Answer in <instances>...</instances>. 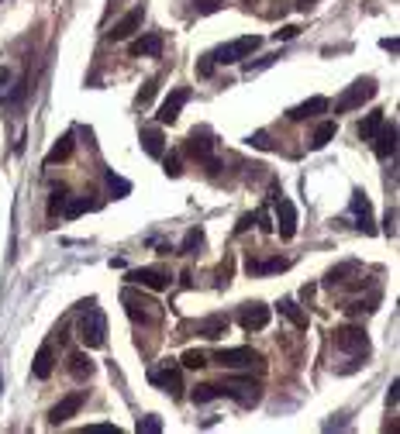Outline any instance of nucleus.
Masks as SVG:
<instances>
[{
  "label": "nucleus",
  "instance_id": "1",
  "mask_svg": "<svg viewBox=\"0 0 400 434\" xmlns=\"http://www.w3.org/2000/svg\"><path fill=\"white\" fill-rule=\"evenodd\" d=\"M80 341H83L87 348H104V341H107V317H104V310L97 307V300H87V304H83Z\"/></svg>",
  "mask_w": 400,
  "mask_h": 434
},
{
  "label": "nucleus",
  "instance_id": "2",
  "mask_svg": "<svg viewBox=\"0 0 400 434\" xmlns=\"http://www.w3.org/2000/svg\"><path fill=\"white\" fill-rule=\"evenodd\" d=\"M214 148H218V141H214V135H211L208 128H197V131L186 138V152H190L197 162H204L211 172H218V169H221V162H218Z\"/></svg>",
  "mask_w": 400,
  "mask_h": 434
},
{
  "label": "nucleus",
  "instance_id": "3",
  "mask_svg": "<svg viewBox=\"0 0 400 434\" xmlns=\"http://www.w3.org/2000/svg\"><path fill=\"white\" fill-rule=\"evenodd\" d=\"M259 45H263V38H259V35H242V38H235V42H225V45H221L218 52H211V56H214V62H218V66H232V62L249 59Z\"/></svg>",
  "mask_w": 400,
  "mask_h": 434
},
{
  "label": "nucleus",
  "instance_id": "4",
  "mask_svg": "<svg viewBox=\"0 0 400 434\" xmlns=\"http://www.w3.org/2000/svg\"><path fill=\"white\" fill-rule=\"evenodd\" d=\"M376 97V80H355L338 100H335V114H348V111H355V107H362L366 100H373Z\"/></svg>",
  "mask_w": 400,
  "mask_h": 434
},
{
  "label": "nucleus",
  "instance_id": "5",
  "mask_svg": "<svg viewBox=\"0 0 400 434\" xmlns=\"http://www.w3.org/2000/svg\"><path fill=\"white\" fill-rule=\"evenodd\" d=\"M221 396H232L238 407H256L263 400V386L252 382V379H228L221 386Z\"/></svg>",
  "mask_w": 400,
  "mask_h": 434
},
{
  "label": "nucleus",
  "instance_id": "6",
  "mask_svg": "<svg viewBox=\"0 0 400 434\" xmlns=\"http://www.w3.org/2000/svg\"><path fill=\"white\" fill-rule=\"evenodd\" d=\"M121 300H124V307H128V317H131V321L155 324V321L162 317L159 304H152V300H145V297H138V293H131V290H124V293H121Z\"/></svg>",
  "mask_w": 400,
  "mask_h": 434
},
{
  "label": "nucleus",
  "instance_id": "7",
  "mask_svg": "<svg viewBox=\"0 0 400 434\" xmlns=\"http://www.w3.org/2000/svg\"><path fill=\"white\" fill-rule=\"evenodd\" d=\"M335 345L345 352V355H366L369 352V338L362 331V324H345L335 331Z\"/></svg>",
  "mask_w": 400,
  "mask_h": 434
},
{
  "label": "nucleus",
  "instance_id": "8",
  "mask_svg": "<svg viewBox=\"0 0 400 434\" xmlns=\"http://www.w3.org/2000/svg\"><path fill=\"white\" fill-rule=\"evenodd\" d=\"M273 231H280L283 242H290L297 235V207H293V200L276 196V225H273Z\"/></svg>",
  "mask_w": 400,
  "mask_h": 434
},
{
  "label": "nucleus",
  "instance_id": "9",
  "mask_svg": "<svg viewBox=\"0 0 400 434\" xmlns=\"http://www.w3.org/2000/svg\"><path fill=\"white\" fill-rule=\"evenodd\" d=\"M148 382H155V386H162L166 393L179 396V389H183V382H179V362H176V358H166L159 369L148 372Z\"/></svg>",
  "mask_w": 400,
  "mask_h": 434
},
{
  "label": "nucleus",
  "instance_id": "10",
  "mask_svg": "<svg viewBox=\"0 0 400 434\" xmlns=\"http://www.w3.org/2000/svg\"><path fill=\"white\" fill-rule=\"evenodd\" d=\"M214 362L225 365V369H249V365H259L263 355L252 352V348H221V352L214 355Z\"/></svg>",
  "mask_w": 400,
  "mask_h": 434
},
{
  "label": "nucleus",
  "instance_id": "11",
  "mask_svg": "<svg viewBox=\"0 0 400 434\" xmlns=\"http://www.w3.org/2000/svg\"><path fill=\"white\" fill-rule=\"evenodd\" d=\"M269 317H273V310L266 307V304H242V310H238V324L252 334V331H263L266 324H269Z\"/></svg>",
  "mask_w": 400,
  "mask_h": 434
},
{
  "label": "nucleus",
  "instance_id": "12",
  "mask_svg": "<svg viewBox=\"0 0 400 434\" xmlns=\"http://www.w3.org/2000/svg\"><path fill=\"white\" fill-rule=\"evenodd\" d=\"M352 214H355V228L362 231V235H376V225H373V207H369V196L362 193V190H355L352 193Z\"/></svg>",
  "mask_w": 400,
  "mask_h": 434
},
{
  "label": "nucleus",
  "instance_id": "13",
  "mask_svg": "<svg viewBox=\"0 0 400 434\" xmlns=\"http://www.w3.org/2000/svg\"><path fill=\"white\" fill-rule=\"evenodd\" d=\"M128 279L135 286H145V290H169V273L159 269V266H148V269H131Z\"/></svg>",
  "mask_w": 400,
  "mask_h": 434
},
{
  "label": "nucleus",
  "instance_id": "14",
  "mask_svg": "<svg viewBox=\"0 0 400 434\" xmlns=\"http://www.w3.org/2000/svg\"><path fill=\"white\" fill-rule=\"evenodd\" d=\"M142 21H145V8H135V11H128V14L107 32V38H111V42H128V38L142 28Z\"/></svg>",
  "mask_w": 400,
  "mask_h": 434
},
{
  "label": "nucleus",
  "instance_id": "15",
  "mask_svg": "<svg viewBox=\"0 0 400 434\" xmlns=\"http://www.w3.org/2000/svg\"><path fill=\"white\" fill-rule=\"evenodd\" d=\"M190 100V90L186 87H176L166 100H162V107H159V124H176V117H179V111H183V104Z\"/></svg>",
  "mask_w": 400,
  "mask_h": 434
},
{
  "label": "nucleus",
  "instance_id": "16",
  "mask_svg": "<svg viewBox=\"0 0 400 434\" xmlns=\"http://www.w3.org/2000/svg\"><path fill=\"white\" fill-rule=\"evenodd\" d=\"M373 148H376V155L379 159H393L397 155V121H383L379 124V131L373 135Z\"/></svg>",
  "mask_w": 400,
  "mask_h": 434
},
{
  "label": "nucleus",
  "instance_id": "17",
  "mask_svg": "<svg viewBox=\"0 0 400 434\" xmlns=\"http://www.w3.org/2000/svg\"><path fill=\"white\" fill-rule=\"evenodd\" d=\"M290 269V259L283 255H273V259H249L245 262V273L249 276H276V273H287Z\"/></svg>",
  "mask_w": 400,
  "mask_h": 434
},
{
  "label": "nucleus",
  "instance_id": "18",
  "mask_svg": "<svg viewBox=\"0 0 400 434\" xmlns=\"http://www.w3.org/2000/svg\"><path fill=\"white\" fill-rule=\"evenodd\" d=\"M80 407H83V393H69V396H63V400L52 407L49 424H66L69 417H76V413H80Z\"/></svg>",
  "mask_w": 400,
  "mask_h": 434
},
{
  "label": "nucleus",
  "instance_id": "19",
  "mask_svg": "<svg viewBox=\"0 0 400 434\" xmlns=\"http://www.w3.org/2000/svg\"><path fill=\"white\" fill-rule=\"evenodd\" d=\"M324 111H328V97H311V100L290 107L287 117H290V121H311V117H318V114H324Z\"/></svg>",
  "mask_w": 400,
  "mask_h": 434
},
{
  "label": "nucleus",
  "instance_id": "20",
  "mask_svg": "<svg viewBox=\"0 0 400 434\" xmlns=\"http://www.w3.org/2000/svg\"><path fill=\"white\" fill-rule=\"evenodd\" d=\"M52 369H56V352H52V345H42V348H38V355H35L32 376H35V379H49V376H52Z\"/></svg>",
  "mask_w": 400,
  "mask_h": 434
},
{
  "label": "nucleus",
  "instance_id": "21",
  "mask_svg": "<svg viewBox=\"0 0 400 434\" xmlns=\"http://www.w3.org/2000/svg\"><path fill=\"white\" fill-rule=\"evenodd\" d=\"M142 148H145L152 159H162V155H166L162 131H159V128H142Z\"/></svg>",
  "mask_w": 400,
  "mask_h": 434
},
{
  "label": "nucleus",
  "instance_id": "22",
  "mask_svg": "<svg viewBox=\"0 0 400 434\" xmlns=\"http://www.w3.org/2000/svg\"><path fill=\"white\" fill-rule=\"evenodd\" d=\"M197 334H204V338L218 341L221 334H228V317H208V321H197Z\"/></svg>",
  "mask_w": 400,
  "mask_h": 434
},
{
  "label": "nucleus",
  "instance_id": "23",
  "mask_svg": "<svg viewBox=\"0 0 400 434\" xmlns=\"http://www.w3.org/2000/svg\"><path fill=\"white\" fill-rule=\"evenodd\" d=\"M162 52V35H142L131 42V56H159Z\"/></svg>",
  "mask_w": 400,
  "mask_h": 434
},
{
  "label": "nucleus",
  "instance_id": "24",
  "mask_svg": "<svg viewBox=\"0 0 400 434\" xmlns=\"http://www.w3.org/2000/svg\"><path fill=\"white\" fill-rule=\"evenodd\" d=\"M73 155V135H63L52 148H49V155H45V165H56V162H66Z\"/></svg>",
  "mask_w": 400,
  "mask_h": 434
},
{
  "label": "nucleus",
  "instance_id": "25",
  "mask_svg": "<svg viewBox=\"0 0 400 434\" xmlns=\"http://www.w3.org/2000/svg\"><path fill=\"white\" fill-rule=\"evenodd\" d=\"M383 114H386V111H373V114H366V121L359 124V138H362V141H373V135H376L379 124L386 121Z\"/></svg>",
  "mask_w": 400,
  "mask_h": 434
},
{
  "label": "nucleus",
  "instance_id": "26",
  "mask_svg": "<svg viewBox=\"0 0 400 434\" xmlns=\"http://www.w3.org/2000/svg\"><path fill=\"white\" fill-rule=\"evenodd\" d=\"M280 314H283V317H287L293 328H300V331L307 328V314H304V310H300L293 300H280Z\"/></svg>",
  "mask_w": 400,
  "mask_h": 434
},
{
  "label": "nucleus",
  "instance_id": "27",
  "mask_svg": "<svg viewBox=\"0 0 400 434\" xmlns=\"http://www.w3.org/2000/svg\"><path fill=\"white\" fill-rule=\"evenodd\" d=\"M69 372H73L76 379H90V376H93V362H90L83 352H73V355H69Z\"/></svg>",
  "mask_w": 400,
  "mask_h": 434
},
{
  "label": "nucleus",
  "instance_id": "28",
  "mask_svg": "<svg viewBox=\"0 0 400 434\" xmlns=\"http://www.w3.org/2000/svg\"><path fill=\"white\" fill-rule=\"evenodd\" d=\"M335 131H338V124L335 121H324V124H318V131L311 135V148L318 152V148H324L331 138H335Z\"/></svg>",
  "mask_w": 400,
  "mask_h": 434
},
{
  "label": "nucleus",
  "instance_id": "29",
  "mask_svg": "<svg viewBox=\"0 0 400 434\" xmlns=\"http://www.w3.org/2000/svg\"><path fill=\"white\" fill-rule=\"evenodd\" d=\"M66 217H80V214H87V210H93V203L87 200V196H73V200H63V207H59Z\"/></svg>",
  "mask_w": 400,
  "mask_h": 434
},
{
  "label": "nucleus",
  "instance_id": "30",
  "mask_svg": "<svg viewBox=\"0 0 400 434\" xmlns=\"http://www.w3.org/2000/svg\"><path fill=\"white\" fill-rule=\"evenodd\" d=\"M218 396H221V386H214V382H204V386H197V389L190 393L193 403H211V400H218Z\"/></svg>",
  "mask_w": 400,
  "mask_h": 434
},
{
  "label": "nucleus",
  "instance_id": "31",
  "mask_svg": "<svg viewBox=\"0 0 400 434\" xmlns=\"http://www.w3.org/2000/svg\"><path fill=\"white\" fill-rule=\"evenodd\" d=\"M107 190H111V196H114V200H121V196H128V193H131V183H128L124 176H118V172H107Z\"/></svg>",
  "mask_w": 400,
  "mask_h": 434
},
{
  "label": "nucleus",
  "instance_id": "32",
  "mask_svg": "<svg viewBox=\"0 0 400 434\" xmlns=\"http://www.w3.org/2000/svg\"><path fill=\"white\" fill-rule=\"evenodd\" d=\"M200 245H204V231H200V228H190L186 238H183V245H179V252H183V255H197Z\"/></svg>",
  "mask_w": 400,
  "mask_h": 434
},
{
  "label": "nucleus",
  "instance_id": "33",
  "mask_svg": "<svg viewBox=\"0 0 400 434\" xmlns=\"http://www.w3.org/2000/svg\"><path fill=\"white\" fill-rule=\"evenodd\" d=\"M135 431H138V434H159V431H162V417H155V413H145V417H138Z\"/></svg>",
  "mask_w": 400,
  "mask_h": 434
},
{
  "label": "nucleus",
  "instance_id": "34",
  "mask_svg": "<svg viewBox=\"0 0 400 434\" xmlns=\"http://www.w3.org/2000/svg\"><path fill=\"white\" fill-rule=\"evenodd\" d=\"M25 93H28V83L21 80L18 87H11V93H4V97H0V104H4V107H18V104L25 100Z\"/></svg>",
  "mask_w": 400,
  "mask_h": 434
},
{
  "label": "nucleus",
  "instance_id": "35",
  "mask_svg": "<svg viewBox=\"0 0 400 434\" xmlns=\"http://www.w3.org/2000/svg\"><path fill=\"white\" fill-rule=\"evenodd\" d=\"M183 365H186V369H204V365H208V355L197 352V348H190V352H183Z\"/></svg>",
  "mask_w": 400,
  "mask_h": 434
},
{
  "label": "nucleus",
  "instance_id": "36",
  "mask_svg": "<svg viewBox=\"0 0 400 434\" xmlns=\"http://www.w3.org/2000/svg\"><path fill=\"white\" fill-rule=\"evenodd\" d=\"M193 8H197V14H214V11H221V0H193Z\"/></svg>",
  "mask_w": 400,
  "mask_h": 434
},
{
  "label": "nucleus",
  "instance_id": "37",
  "mask_svg": "<svg viewBox=\"0 0 400 434\" xmlns=\"http://www.w3.org/2000/svg\"><path fill=\"white\" fill-rule=\"evenodd\" d=\"M214 56H200V62H197V76H211L214 73Z\"/></svg>",
  "mask_w": 400,
  "mask_h": 434
},
{
  "label": "nucleus",
  "instance_id": "38",
  "mask_svg": "<svg viewBox=\"0 0 400 434\" xmlns=\"http://www.w3.org/2000/svg\"><path fill=\"white\" fill-rule=\"evenodd\" d=\"M280 56H263L259 62H245V73H259V69H266V66H273Z\"/></svg>",
  "mask_w": 400,
  "mask_h": 434
},
{
  "label": "nucleus",
  "instance_id": "39",
  "mask_svg": "<svg viewBox=\"0 0 400 434\" xmlns=\"http://www.w3.org/2000/svg\"><path fill=\"white\" fill-rule=\"evenodd\" d=\"M155 87H159V80H148V83H145V90L138 93V107H145V104L155 97Z\"/></svg>",
  "mask_w": 400,
  "mask_h": 434
},
{
  "label": "nucleus",
  "instance_id": "40",
  "mask_svg": "<svg viewBox=\"0 0 400 434\" xmlns=\"http://www.w3.org/2000/svg\"><path fill=\"white\" fill-rule=\"evenodd\" d=\"M162 165H166V176H169V179H176V176L183 172V165H179V159H176V155H169Z\"/></svg>",
  "mask_w": 400,
  "mask_h": 434
},
{
  "label": "nucleus",
  "instance_id": "41",
  "mask_svg": "<svg viewBox=\"0 0 400 434\" xmlns=\"http://www.w3.org/2000/svg\"><path fill=\"white\" fill-rule=\"evenodd\" d=\"M297 35H300V28H297V25H287V28L276 32V42H290V38H297Z\"/></svg>",
  "mask_w": 400,
  "mask_h": 434
},
{
  "label": "nucleus",
  "instance_id": "42",
  "mask_svg": "<svg viewBox=\"0 0 400 434\" xmlns=\"http://www.w3.org/2000/svg\"><path fill=\"white\" fill-rule=\"evenodd\" d=\"M393 221H397V210H393V207H390V210H386V221H383V231H386V235H390V238H393V235H397V225H393Z\"/></svg>",
  "mask_w": 400,
  "mask_h": 434
},
{
  "label": "nucleus",
  "instance_id": "43",
  "mask_svg": "<svg viewBox=\"0 0 400 434\" xmlns=\"http://www.w3.org/2000/svg\"><path fill=\"white\" fill-rule=\"evenodd\" d=\"M249 141H252L256 148H273V141H269V135H266V131H256Z\"/></svg>",
  "mask_w": 400,
  "mask_h": 434
},
{
  "label": "nucleus",
  "instance_id": "44",
  "mask_svg": "<svg viewBox=\"0 0 400 434\" xmlns=\"http://www.w3.org/2000/svg\"><path fill=\"white\" fill-rule=\"evenodd\" d=\"M252 225H256V214H245V217H242V221H238V228H235V231L242 235V231H249Z\"/></svg>",
  "mask_w": 400,
  "mask_h": 434
},
{
  "label": "nucleus",
  "instance_id": "45",
  "mask_svg": "<svg viewBox=\"0 0 400 434\" xmlns=\"http://www.w3.org/2000/svg\"><path fill=\"white\" fill-rule=\"evenodd\" d=\"M379 45H383V49H386V52H397V49H400V42H397V38H383V42H379Z\"/></svg>",
  "mask_w": 400,
  "mask_h": 434
},
{
  "label": "nucleus",
  "instance_id": "46",
  "mask_svg": "<svg viewBox=\"0 0 400 434\" xmlns=\"http://www.w3.org/2000/svg\"><path fill=\"white\" fill-rule=\"evenodd\" d=\"M397 389H400V382L393 379V382H390V393H386V403H397Z\"/></svg>",
  "mask_w": 400,
  "mask_h": 434
},
{
  "label": "nucleus",
  "instance_id": "47",
  "mask_svg": "<svg viewBox=\"0 0 400 434\" xmlns=\"http://www.w3.org/2000/svg\"><path fill=\"white\" fill-rule=\"evenodd\" d=\"M311 4H314V0H297V8H300V11H307Z\"/></svg>",
  "mask_w": 400,
  "mask_h": 434
},
{
  "label": "nucleus",
  "instance_id": "48",
  "mask_svg": "<svg viewBox=\"0 0 400 434\" xmlns=\"http://www.w3.org/2000/svg\"><path fill=\"white\" fill-rule=\"evenodd\" d=\"M0 393H4V379H0Z\"/></svg>",
  "mask_w": 400,
  "mask_h": 434
}]
</instances>
